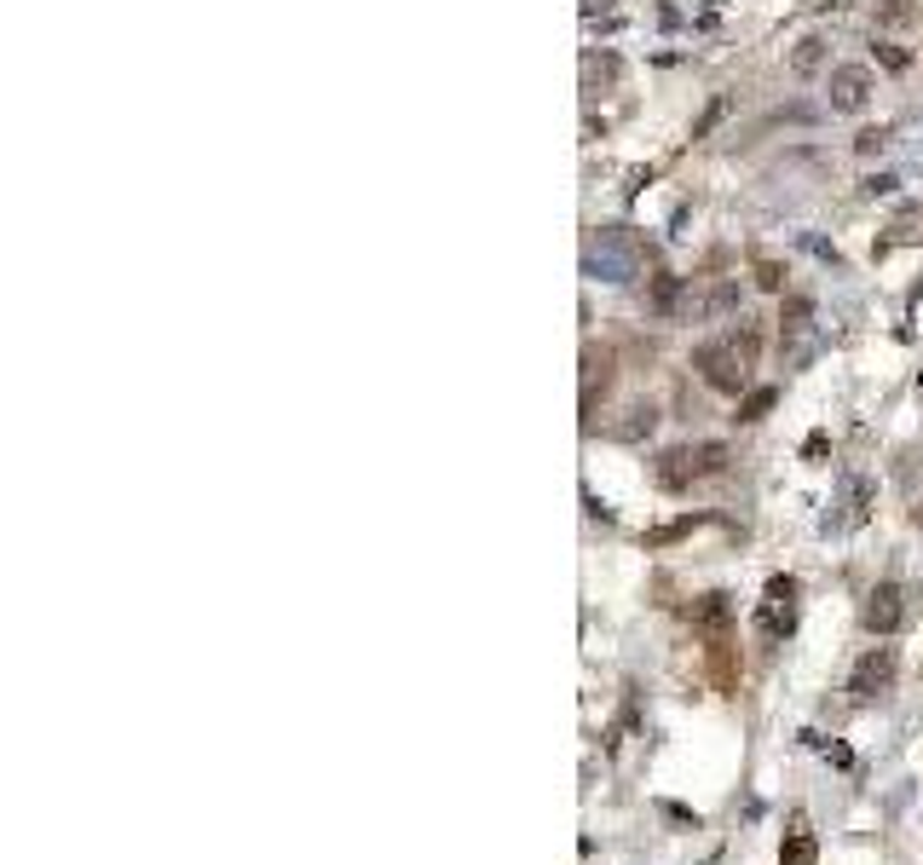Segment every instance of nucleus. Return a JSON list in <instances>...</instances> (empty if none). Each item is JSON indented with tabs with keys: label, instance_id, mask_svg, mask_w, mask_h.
Instances as JSON below:
<instances>
[{
	"label": "nucleus",
	"instance_id": "nucleus-1",
	"mask_svg": "<svg viewBox=\"0 0 923 865\" xmlns=\"http://www.w3.org/2000/svg\"><path fill=\"white\" fill-rule=\"evenodd\" d=\"M756 352H762V329L745 324V329H728V335L705 340V347L693 352V370L705 375L716 393H745L751 370H756Z\"/></svg>",
	"mask_w": 923,
	"mask_h": 865
},
{
	"label": "nucleus",
	"instance_id": "nucleus-2",
	"mask_svg": "<svg viewBox=\"0 0 923 865\" xmlns=\"http://www.w3.org/2000/svg\"><path fill=\"white\" fill-rule=\"evenodd\" d=\"M721 461H728V450L721 445H681V450H664L658 456V485L664 491H681V485H693V479H705V473H721Z\"/></svg>",
	"mask_w": 923,
	"mask_h": 865
},
{
	"label": "nucleus",
	"instance_id": "nucleus-3",
	"mask_svg": "<svg viewBox=\"0 0 923 865\" xmlns=\"http://www.w3.org/2000/svg\"><path fill=\"white\" fill-rule=\"evenodd\" d=\"M889 675H895V652H889V647H877V652L860 658V670H854V681H849V693H854V698H877L883 687H889Z\"/></svg>",
	"mask_w": 923,
	"mask_h": 865
},
{
	"label": "nucleus",
	"instance_id": "nucleus-4",
	"mask_svg": "<svg viewBox=\"0 0 923 865\" xmlns=\"http://www.w3.org/2000/svg\"><path fill=\"white\" fill-rule=\"evenodd\" d=\"M791 600H796V582L791 577H774L768 582V606H762V629L768 635H779V629H791Z\"/></svg>",
	"mask_w": 923,
	"mask_h": 865
},
{
	"label": "nucleus",
	"instance_id": "nucleus-5",
	"mask_svg": "<svg viewBox=\"0 0 923 865\" xmlns=\"http://www.w3.org/2000/svg\"><path fill=\"white\" fill-rule=\"evenodd\" d=\"M895 623H900V589H895V582H883V589H872V600H866V629L889 635Z\"/></svg>",
	"mask_w": 923,
	"mask_h": 865
},
{
	"label": "nucleus",
	"instance_id": "nucleus-6",
	"mask_svg": "<svg viewBox=\"0 0 923 865\" xmlns=\"http://www.w3.org/2000/svg\"><path fill=\"white\" fill-rule=\"evenodd\" d=\"M831 105L837 110H860V105H866V70H837L831 75Z\"/></svg>",
	"mask_w": 923,
	"mask_h": 865
},
{
	"label": "nucleus",
	"instance_id": "nucleus-7",
	"mask_svg": "<svg viewBox=\"0 0 923 865\" xmlns=\"http://www.w3.org/2000/svg\"><path fill=\"white\" fill-rule=\"evenodd\" d=\"M693 623L698 629H721L728 623V594H705V606H693Z\"/></svg>",
	"mask_w": 923,
	"mask_h": 865
}]
</instances>
